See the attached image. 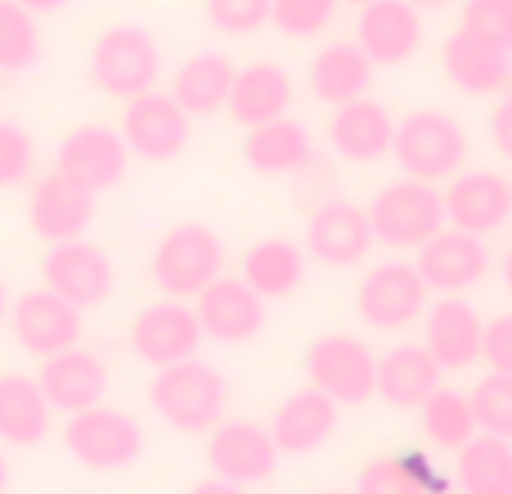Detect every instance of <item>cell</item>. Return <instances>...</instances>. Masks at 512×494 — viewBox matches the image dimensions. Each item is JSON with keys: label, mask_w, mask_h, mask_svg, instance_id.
Instances as JSON below:
<instances>
[{"label": "cell", "mask_w": 512, "mask_h": 494, "mask_svg": "<svg viewBox=\"0 0 512 494\" xmlns=\"http://www.w3.org/2000/svg\"><path fill=\"white\" fill-rule=\"evenodd\" d=\"M225 274V243L212 225L180 221L149 247V279L162 297L194 301L212 279Z\"/></svg>", "instance_id": "3"}, {"label": "cell", "mask_w": 512, "mask_h": 494, "mask_svg": "<svg viewBox=\"0 0 512 494\" xmlns=\"http://www.w3.org/2000/svg\"><path fill=\"white\" fill-rule=\"evenodd\" d=\"M508 194H512V176H508Z\"/></svg>", "instance_id": "52"}, {"label": "cell", "mask_w": 512, "mask_h": 494, "mask_svg": "<svg viewBox=\"0 0 512 494\" xmlns=\"http://www.w3.org/2000/svg\"><path fill=\"white\" fill-rule=\"evenodd\" d=\"M162 77V50L149 27L140 23H113L90 41V81L108 99H135L144 90H158Z\"/></svg>", "instance_id": "5"}, {"label": "cell", "mask_w": 512, "mask_h": 494, "mask_svg": "<svg viewBox=\"0 0 512 494\" xmlns=\"http://www.w3.org/2000/svg\"><path fill=\"white\" fill-rule=\"evenodd\" d=\"M185 494H248V486H234V481H221V477H203V481H194Z\"/></svg>", "instance_id": "44"}, {"label": "cell", "mask_w": 512, "mask_h": 494, "mask_svg": "<svg viewBox=\"0 0 512 494\" xmlns=\"http://www.w3.org/2000/svg\"><path fill=\"white\" fill-rule=\"evenodd\" d=\"M306 256H315L328 270H351L373 252V230L364 207L346 203L337 194H324L319 203H310L306 212Z\"/></svg>", "instance_id": "15"}, {"label": "cell", "mask_w": 512, "mask_h": 494, "mask_svg": "<svg viewBox=\"0 0 512 494\" xmlns=\"http://www.w3.org/2000/svg\"><path fill=\"white\" fill-rule=\"evenodd\" d=\"M337 5H355V9H360V5H373V0H337Z\"/></svg>", "instance_id": "50"}, {"label": "cell", "mask_w": 512, "mask_h": 494, "mask_svg": "<svg viewBox=\"0 0 512 494\" xmlns=\"http://www.w3.org/2000/svg\"><path fill=\"white\" fill-rule=\"evenodd\" d=\"M63 450L90 472H122L144 454V432L126 409L90 405L81 414H68Z\"/></svg>", "instance_id": "8"}, {"label": "cell", "mask_w": 512, "mask_h": 494, "mask_svg": "<svg viewBox=\"0 0 512 494\" xmlns=\"http://www.w3.org/2000/svg\"><path fill=\"white\" fill-rule=\"evenodd\" d=\"M351 494H432V490L418 477L414 450H400V454H378V459L364 463L355 472Z\"/></svg>", "instance_id": "36"}, {"label": "cell", "mask_w": 512, "mask_h": 494, "mask_svg": "<svg viewBox=\"0 0 512 494\" xmlns=\"http://www.w3.org/2000/svg\"><path fill=\"white\" fill-rule=\"evenodd\" d=\"M486 131H490V144H495L499 158L512 162V90H508V95H499V99H495Z\"/></svg>", "instance_id": "43"}, {"label": "cell", "mask_w": 512, "mask_h": 494, "mask_svg": "<svg viewBox=\"0 0 512 494\" xmlns=\"http://www.w3.org/2000/svg\"><path fill=\"white\" fill-rule=\"evenodd\" d=\"M189 122H194V117L171 99V90H144V95H135V99L122 104V122H117V131H122L131 158L171 162V158L185 153Z\"/></svg>", "instance_id": "12"}, {"label": "cell", "mask_w": 512, "mask_h": 494, "mask_svg": "<svg viewBox=\"0 0 512 494\" xmlns=\"http://www.w3.org/2000/svg\"><path fill=\"white\" fill-rule=\"evenodd\" d=\"M441 72L468 99H499L512 90V54L459 32V27L441 41Z\"/></svg>", "instance_id": "22"}, {"label": "cell", "mask_w": 512, "mask_h": 494, "mask_svg": "<svg viewBox=\"0 0 512 494\" xmlns=\"http://www.w3.org/2000/svg\"><path fill=\"white\" fill-rule=\"evenodd\" d=\"M445 382V369L432 360L423 342H396L378 355V387L373 396L387 400L391 409H418L436 387Z\"/></svg>", "instance_id": "29"}, {"label": "cell", "mask_w": 512, "mask_h": 494, "mask_svg": "<svg viewBox=\"0 0 512 494\" xmlns=\"http://www.w3.org/2000/svg\"><path fill=\"white\" fill-rule=\"evenodd\" d=\"M234 63L221 50H198L171 77V99L185 108L189 117H216L230 104V86H234Z\"/></svg>", "instance_id": "30"}, {"label": "cell", "mask_w": 512, "mask_h": 494, "mask_svg": "<svg viewBox=\"0 0 512 494\" xmlns=\"http://www.w3.org/2000/svg\"><path fill=\"white\" fill-rule=\"evenodd\" d=\"M126 342H131V351L140 355L144 364H153V369L198 355V346H203V324H198L194 301L158 297V301H149V306H140L131 315Z\"/></svg>", "instance_id": "10"}, {"label": "cell", "mask_w": 512, "mask_h": 494, "mask_svg": "<svg viewBox=\"0 0 512 494\" xmlns=\"http://www.w3.org/2000/svg\"><path fill=\"white\" fill-rule=\"evenodd\" d=\"M126 167H131V149H126L122 131L104 122H81L54 149V171L68 180H77L90 194H104V189L122 185Z\"/></svg>", "instance_id": "11"}, {"label": "cell", "mask_w": 512, "mask_h": 494, "mask_svg": "<svg viewBox=\"0 0 512 494\" xmlns=\"http://www.w3.org/2000/svg\"><path fill=\"white\" fill-rule=\"evenodd\" d=\"M472 400V418H477V432L486 436H504L512 441V378L508 373H481L468 391Z\"/></svg>", "instance_id": "37"}, {"label": "cell", "mask_w": 512, "mask_h": 494, "mask_svg": "<svg viewBox=\"0 0 512 494\" xmlns=\"http://www.w3.org/2000/svg\"><path fill=\"white\" fill-rule=\"evenodd\" d=\"M418 328H423V346L445 373H463L472 364H481V328H486V319L468 297H432Z\"/></svg>", "instance_id": "20"}, {"label": "cell", "mask_w": 512, "mask_h": 494, "mask_svg": "<svg viewBox=\"0 0 512 494\" xmlns=\"http://www.w3.org/2000/svg\"><path fill=\"white\" fill-rule=\"evenodd\" d=\"M319 494H351V490H319Z\"/></svg>", "instance_id": "51"}, {"label": "cell", "mask_w": 512, "mask_h": 494, "mask_svg": "<svg viewBox=\"0 0 512 494\" xmlns=\"http://www.w3.org/2000/svg\"><path fill=\"white\" fill-rule=\"evenodd\" d=\"M301 369L310 387H319L342 409L373 400V387H378V355L355 333H319L301 351Z\"/></svg>", "instance_id": "7"}, {"label": "cell", "mask_w": 512, "mask_h": 494, "mask_svg": "<svg viewBox=\"0 0 512 494\" xmlns=\"http://www.w3.org/2000/svg\"><path fill=\"white\" fill-rule=\"evenodd\" d=\"M499 274H504V288L512 292V243L504 247V256H499Z\"/></svg>", "instance_id": "47"}, {"label": "cell", "mask_w": 512, "mask_h": 494, "mask_svg": "<svg viewBox=\"0 0 512 494\" xmlns=\"http://www.w3.org/2000/svg\"><path fill=\"white\" fill-rule=\"evenodd\" d=\"M373 72H378L373 59L355 41H324L306 59V90L319 104L337 108V104H351V99L369 95Z\"/></svg>", "instance_id": "27"}, {"label": "cell", "mask_w": 512, "mask_h": 494, "mask_svg": "<svg viewBox=\"0 0 512 494\" xmlns=\"http://www.w3.org/2000/svg\"><path fill=\"white\" fill-rule=\"evenodd\" d=\"M355 45L373 59V68H400L427 41V23L409 0H373L355 9Z\"/></svg>", "instance_id": "17"}, {"label": "cell", "mask_w": 512, "mask_h": 494, "mask_svg": "<svg viewBox=\"0 0 512 494\" xmlns=\"http://www.w3.org/2000/svg\"><path fill=\"white\" fill-rule=\"evenodd\" d=\"M369 216L373 243H382L387 252H418L432 234L445 230V198L441 185H427V180H387L378 194L364 207Z\"/></svg>", "instance_id": "4"}, {"label": "cell", "mask_w": 512, "mask_h": 494, "mask_svg": "<svg viewBox=\"0 0 512 494\" xmlns=\"http://www.w3.org/2000/svg\"><path fill=\"white\" fill-rule=\"evenodd\" d=\"M243 162L256 176H279V180H306L319 167V149L310 131L292 117H274L265 126H252L243 135Z\"/></svg>", "instance_id": "25"}, {"label": "cell", "mask_w": 512, "mask_h": 494, "mask_svg": "<svg viewBox=\"0 0 512 494\" xmlns=\"http://www.w3.org/2000/svg\"><path fill=\"white\" fill-rule=\"evenodd\" d=\"M203 18L225 36H252L270 23V0H203Z\"/></svg>", "instance_id": "40"}, {"label": "cell", "mask_w": 512, "mask_h": 494, "mask_svg": "<svg viewBox=\"0 0 512 494\" xmlns=\"http://www.w3.org/2000/svg\"><path fill=\"white\" fill-rule=\"evenodd\" d=\"M450 459V486L459 494H512V441L504 436L477 432Z\"/></svg>", "instance_id": "33"}, {"label": "cell", "mask_w": 512, "mask_h": 494, "mask_svg": "<svg viewBox=\"0 0 512 494\" xmlns=\"http://www.w3.org/2000/svg\"><path fill=\"white\" fill-rule=\"evenodd\" d=\"M292 95H297V86H292L288 68H279V63H270V59H256L248 68L234 72L225 113H230L243 131H252V126H265V122H274V117H288Z\"/></svg>", "instance_id": "28"}, {"label": "cell", "mask_w": 512, "mask_h": 494, "mask_svg": "<svg viewBox=\"0 0 512 494\" xmlns=\"http://www.w3.org/2000/svg\"><path fill=\"white\" fill-rule=\"evenodd\" d=\"M409 5H414L418 14H441V9H450L454 0H409Z\"/></svg>", "instance_id": "46"}, {"label": "cell", "mask_w": 512, "mask_h": 494, "mask_svg": "<svg viewBox=\"0 0 512 494\" xmlns=\"http://www.w3.org/2000/svg\"><path fill=\"white\" fill-rule=\"evenodd\" d=\"M41 283L50 292H59L63 301H72L77 310H90L113 297L117 270L104 247H95L86 239H68V243H45Z\"/></svg>", "instance_id": "13"}, {"label": "cell", "mask_w": 512, "mask_h": 494, "mask_svg": "<svg viewBox=\"0 0 512 494\" xmlns=\"http://www.w3.org/2000/svg\"><path fill=\"white\" fill-rule=\"evenodd\" d=\"M50 400L32 373H0V445L32 450L50 436Z\"/></svg>", "instance_id": "31"}, {"label": "cell", "mask_w": 512, "mask_h": 494, "mask_svg": "<svg viewBox=\"0 0 512 494\" xmlns=\"http://www.w3.org/2000/svg\"><path fill=\"white\" fill-rule=\"evenodd\" d=\"M225 405H230V382H225V373L216 364L189 355L180 364L153 369L149 409L176 432L207 436L225 418Z\"/></svg>", "instance_id": "1"}, {"label": "cell", "mask_w": 512, "mask_h": 494, "mask_svg": "<svg viewBox=\"0 0 512 494\" xmlns=\"http://www.w3.org/2000/svg\"><path fill=\"white\" fill-rule=\"evenodd\" d=\"M203 459L212 477L252 490L279 472V445H274L270 427L252 423V418H221L203 441Z\"/></svg>", "instance_id": "9"}, {"label": "cell", "mask_w": 512, "mask_h": 494, "mask_svg": "<svg viewBox=\"0 0 512 494\" xmlns=\"http://www.w3.org/2000/svg\"><path fill=\"white\" fill-rule=\"evenodd\" d=\"M90 221H95V194L81 189L77 180L50 171V176H41L32 185V198H27V225H32V234H41L45 243L86 239Z\"/></svg>", "instance_id": "23"}, {"label": "cell", "mask_w": 512, "mask_h": 494, "mask_svg": "<svg viewBox=\"0 0 512 494\" xmlns=\"http://www.w3.org/2000/svg\"><path fill=\"white\" fill-rule=\"evenodd\" d=\"M328 153L337 162H351V167H373V162L391 158V140H396V117L387 104H378L373 95L351 99V104H337L328 113L324 126Z\"/></svg>", "instance_id": "19"}, {"label": "cell", "mask_w": 512, "mask_h": 494, "mask_svg": "<svg viewBox=\"0 0 512 494\" xmlns=\"http://www.w3.org/2000/svg\"><path fill=\"white\" fill-rule=\"evenodd\" d=\"M36 382H41L50 409H59V414H81V409H90V405H104L108 364L77 342L59 355H45Z\"/></svg>", "instance_id": "24"}, {"label": "cell", "mask_w": 512, "mask_h": 494, "mask_svg": "<svg viewBox=\"0 0 512 494\" xmlns=\"http://www.w3.org/2000/svg\"><path fill=\"white\" fill-rule=\"evenodd\" d=\"M9 490V463H5V454H0V494Z\"/></svg>", "instance_id": "49"}, {"label": "cell", "mask_w": 512, "mask_h": 494, "mask_svg": "<svg viewBox=\"0 0 512 494\" xmlns=\"http://www.w3.org/2000/svg\"><path fill=\"white\" fill-rule=\"evenodd\" d=\"M391 162L400 176L427 180V185H445L459 176L468 162V131L454 113L445 108H418L396 122V140H391Z\"/></svg>", "instance_id": "2"}, {"label": "cell", "mask_w": 512, "mask_h": 494, "mask_svg": "<svg viewBox=\"0 0 512 494\" xmlns=\"http://www.w3.org/2000/svg\"><path fill=\"white\" fill-rule=\"evenodd\" d=\"M414 414H418V436H423V445L436 454H459L463 445L477 436V418H472L468 391L445 387V382L414 409Z\"/></svg>", "instance_id": "34"}, {"label": "cell", "mask_w": 512, "mask_h": 494, "mask_svg": "<svg viewBox=\"0 0 512 494\" xmlns=\"http://www.w3.org/2000/svg\"><path fill=\"white\" fill-rule=\"evenodd\" d=\"M23 9H32V14H54V9H63L68 0H18Z\"/></svg>", "instance_id": "45"}, {"label": "cell", "mask_w": 512, "mask_h": 494, "mask_svg": "<svg viewBox=\"0 0 512 494\" xmlns=\"http://www.w3.org/2000/svg\"><path fill=\"white\" fill-rule=\"evenodd\" d=\"M445 225L468 230L477 239H490L512 221V194L508 176L495 167H463L459 176L445 180Z\"/></svg>", "instance_id": "16"}, {"label": "cell", "mask_w": 512, "mask_h": 494, "mask_svg": "<svg viewBox=\"0 0 512 494\" xmlns=\"http://www.w3.org/2000/svg\"><path fill=\"white\" fill-rule=\"evenodd\" d=\"M481 364L490 373H508L512 378V310H499V315L486 319V328H481Z\"/></svg>", "instance_id": "42"}, {"label": "cell", "mask_w": 512, "mask_h": 494, "mask_svg": "<svg viewBox=\"0 0 512 494\" xmlns=\"http://www.w3.org/2000/svg\"><path fill=\"white\" fill-rule=\"evenodd\" d=\"M36 59H41L36 14L18 0H0V72H27Z\"/></svg>", "instance_id": "35"}, {"label": "cell", "mask_w": 512, "mask_h": 494, "mask_svg": "<svg viewBox=\"0 0 512 494\" xmlns=\"http://www.w3.org/2000/svg\"><path fill=\"white\" fill-rule=\"evenodd\" d=\"M36 167V144L18 122L0 117V189H14L32 176Z\"/></svg>", "instance_id": "41"}, {"label": "cell", "mask_w": 512, "mask_h": 494, "mask_svg": "<svg viewBox=\"0 0 512 494\" xmlns=\"http://www.w3.org/2000/svg\"><path fill=\"white\" fill-rule=\"evenodd\" d=\"M427 301H432V292H427L418 265L400 261V256L373 261L355 283V315L373 333H409L423 319Z\"/></svg>", "instance_id": "6"}, {"label": "cell", "mask_w": 512, "mask_h": 494, "mask_svg": "<svg viewBox=\"0 0 512 494\" xmlns=\"http://www.w3.org/2000/svg\"><path fill=\"white\" fill-rule=\"evenodd\" d=\"M5 315H9V288H5V279H0V324H5Z\"/></svg>", "instance_id": "48"}, {"label": "cell", "mask_w": 512, "mask_h": 494, "mask_svg": "<svg viewBox=\"0 0 512 494\" xmlns=\"http://www.w3.org/2000/svg\"><path fill=\"white\" fill-rule=\"evenodd\" d=\"M239 279L248 283L252 292H261L265 301H283L306 283V247L292 239H256L239 261Z\"/></svg>", "instance_id": "32"}, {"label": "cell", "mask_w": 512, "mask_h": 494, "mask_svg": "<svg viewBox=\"0 0 512 494\" xmlns=\"http://www.w3.org/2000/svg\"><path fill=\"white\" fill-rule=\"evenodd\" d=\"M459 32L512 54V0H463L459 5Z\"/></svg>", "instance_id": "39"}, {"label": "cell", "mask_w": 512, "mask_h": 494, "mask_svg": "<svg viewBox=\"0 0 512 494\" xmlns=\"http://www.w3.org/2000/svg\"><path fill=\"white\" fill-rule=\"evenodd\" d=\"M5 319H9V328H14V342L23 346L27 355H36V360L59 355L81 342V310L50 288L18 292V297L9 301Z\"/></svg>", "instance_id": "18"}, {"label": "cell", "mask_w": 512, "mask_h": 494, "mask_svg": "<svg viewBox=\"0 0 512 494\" xmlns=\"http://www.w3.org/2000/svg\"><path fill=\"white\" fill-rule=\"evenodd\" d=\"M194 310H198V324H203V337L221 346H243L252 337H261L265 328V297L252 292L239 274H221L212 279L203 292L194 297Z\"/></svg>", "instance_id": "21"}, {"label": "cell", "mask_w": 512, "mask_h": 494, "mask_svg": "<svg viewBox=\"0 0 512 494\" xmlns=\"http://www.w3.org/2000/svg\"><path fill=\"white\" fill-rule=\"evenodd\" d=\"M337 0H270V27L292 41H315L333 27Z\"/></svg>", "instance_id": "38"}, {"label": "cell", "mask_w": 512, "mask_h": 494, "mask_svg": "<svg viewBox=\"0 0 512 494\" xmlns=\"http://www.w3.org/2000/svg\"><path fill=\"white\" fill-rule=\"evenodd\" d=\"M414 265H418V274H423L427 292H436V297H463V292L486 283L495 256H490L486 239L445 225L441 234H432V239L414 252Z\"/></svg>", "instance_id": "14"}, {"label": "cell", "mask_w": 512, "mask_h": 494, "mask_svg": "<svg viewBox=\"0 0 512 494\" xmlns=\"http://www.w3.org/2000/svg\"><path fill=\"white\" fill-rule=\"evenodd\" d=\"M337 418H342V405L328 400L319 387H301L292 396H283L274 405V418H270V436L279 445V454H315L333 441L337 432Z\"/></svg>", "instance_id": "26"}]
</instances>
